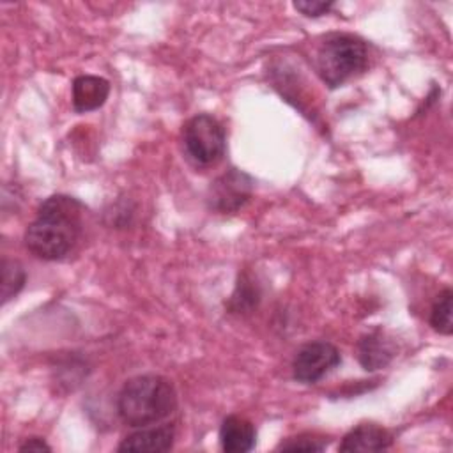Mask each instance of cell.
<instances>
[{
  "instance_id": "1",
  "label": "cell",
  "mask_w": 453,
  "mask_h": 453,
  "mask_svg": "<svg viewBox=\"0 0 453 453\" xmlns=\"http://www.w3.org/2000/svg\"><path fill=\"white\" fill-rule=\"evenodd\" d=\"M83 205L67 195L48 196L25 232V244L42 260H60L76 244L81 232Z\"/></svg>"
},
{
  "instance_id": "2",
  "label": "cell",
  "mask_w": 453,
  "mask_h": 453,
  "mask_svg": "<svg viewBox=\"0 0 453 453\" xmlns=\"http://www.w3.org/2000/svg\"><path fill=\"white\" fill-rule=\"evenodd\" d=\"M177 395L172 382L161 375L129 379L117 398V412L127 426H149L173 412Z\"/></svg>"
},
{
  "instance_id": "3",
  "label": "cell",
  "mask_w": 453,
  "mask_h": 453,
  "mask_svg": "<svg viewBox=\"0 0 453 453\" xmlns=\"http://www.w3.org/2000/svg\"><path fill=\"white\" fill-rule=\"evenodd\" d=\"M368 65L366 44L350 34H331L327 35L317 51L315 67L320 80L329 87L336 88L352 76L363 73Z\"/></svg>"
},
{
  "instance_id": "4",
  "label": "cell",
  "mask_w": 453,
  "mask_h": 453,
  "mask_svg": "<svg viewBox=\"0 0 453 453\" xmlns=\"http://www.w3.org/2000/svg\"><path fill=\"white\" fill-rule=\"evenodd\" d=\"M182 145L193 163L200 166L216 165L225 154V129L212 115L198 113L184 124Z\"/></svg>"
},
{
  "instance_id": "5",
  "label": "cell",
  "mask_w": 453,
  "mask_h": 453,
  "mask_svg": "<svg viewBox=\"0 0 453 453\" xmlns=\"http://www.w3.org/2000/svg\"><path fill=\"white\" fill-rule=\"evenodd\" d=\"M342 361L340 350L324 340L304 343L294 356L292 375L303 384H315Z\"/></svg>"
},
{
  "instance_id": "6",
  "label": "cell",
  "mask_w": 453,
  "mask_h": 453,
  "mask_svg": "<svg viewBox=\"0 0 453 453\" xmlns=\"http://www.w3.org/2000/svg\"><path fill=\"white\" fill-rule=\"evenodd\" d=\"M251 191L253 179L237 168H230L211 184L207 202L212 211L228 214L239 211L250 200Z\"/></svg>"
},
{
  "instance_id": "7",
  "label": "cell",
  "mask_w": 453,
  "mask_h": 453,
  "mask_svg": "<svg viewBox=\"0 0 453 453\" xmlns=\"http://www.w3.org/2000/svg\"><path fill=\"white\" fill-rule=\"evenodd\" d=\"M395 356H396L395 342L380 329L366 333L357 342V361L368 372L388 366Z\"/></svg>"
},
{
  "instance_id": "8",
  "label": "cell",
  "mask_w": 453,
  "mask_h": 453,
  "mask_svg": "<svg viewBox=\"0 0 453 453\" xmlns=\"http://www.w3.org/2000/svg\"><path fill=\"white\" fill-rule=\"evenodd\" d=\"M175 430L172 425L159 426H142V430L127 435L120 444L119 451H134V453H159L168 451L173 446Z\"/></svg>"
},
{
  "instance_id": "9",
  "label": "cell",
  "mask_w": 453,
  "mask_h": 453,
  "mask_svg": "<svg viewBox=\"0 0 453 453\" xmlns=\"http://www.w3.org/2000/svg\"><path fill=\"white\" fill-rule=\"evenodd\" d=\"M110 94L108 80L94 74L76 76L73 81V108L78 113H87L101 108Z\"/></svg>"
},
{
  "instance_id": "10",
  "label": "cell",
  "mask_w": 453,
  "mask_h": 453,
  "mask_svg": "<svg viewBox=\"0 0 453 453\" xmlns=\"http://www.w3.org/2000/svg\"><path fill=\"white\" fill-rule=\"evenodd\" d=\"M391 434L375 425V423H361L352 428L340 442V451H382L391 446Z\"/></svg>"
},
{
  "instance_id": "11",
  "label": "cell",
  "mask_w": 453,
  "mask_h": 453,
  "mask_svg": "<svg viewBox=\"0 0 453 453\" xmlns=\"http://www.w3.org/2000/svg\"><path fill=\"white\" fill-rule=\"evenodd\" d=\"M257 430L251 421L241 416H226L219 426L221 448L228 453H246L255 448Z\"/></svg>"
},
{
  "instance_id": "12",
  "label": "cell",
  "mask_w": 453,
  "mask_h": 453,
  "mask_svg": "<svg viewBox=\"0 0 453 453\" xmlns=\"http://www.w3.org/2000/svg\"><path fill=\"white\" fill-rule=\"evenodd\" d=\"M451 288H444L434 301L430 310V326L439 331L441 334H451L453 322H451Z\"/></svg>"
},
{
  "instance_id": "13",
  "label": "cell",
  "mask_w": 453,
  "mask_h": 453,
  "mask_svg": "<svg viewBox=\"0 0 453 453\" xmlns=\"http://www.w3.org/2000/svg\"><path fill=\"white\" fill-rule=\"evenodd\" d=\"M27 273L23 265L16 260L4 258L2 260V301L7 303L12 299L25 285Z\"/></svg>"
},
{
  "instance_id": "14",
  "label": "cell",
  "mask_w": 453,
  "mask_h": 453,
  "mask_svg": "<svg viewBox=\"0 0 453 453\" xmlns=\"http://www.w3.org/2000/svg\"><path fill=\"white\" fill-rule=\"evenodd\" d=\"M258 299H260L258 287L248 276H241L235 287V292L232 294V299L228 303V308L234 313H244V311H250L253 306H257Z\"/></svg>"
},
{
  "instance_id": "15",
  "label": "cell",
  "mask_w": 453,
  "mask_h": 453,
  "mask_svg": "<svg viewBox=\"0 0 453 453\" xmlns=\"http://www.w3.org/2000/svg\"><path fill=\"white\" fill-rule=\"evenodd\" d=\"M324 448H326V442L308 435L288 439L278 446V449H283V451H322Z\"/></svg>"
},
{
  "instance_id": "16",
  "label": "cell",
  "mask_w": 453,
  "mask_h": 453,
  "mask_svg": "<svg viewBox=\"0 0 453 453\" xmlns=\"http://www.w3.org/2000/svg\"><path fill=\"white\" fill-rule=\"evenodd\" d=\"M294 9L308 18H319L333 9V2H294Z\"/></svg>"
},
{
  "instance_id": "17",
  "label": "cell",
  "mask_w": 453,
  "mask_h": 453,
  "mask_svg": "<svg viewBox=\"0 0 453 453\" xmlns=\"http://www.w3.org/2000/svg\"><path fill=\"white\" fill-rule=\"evenodd\" d=\"M19 451H51V446L41 437H30L18 448Z\"/></svg>"
}]
</instances>
